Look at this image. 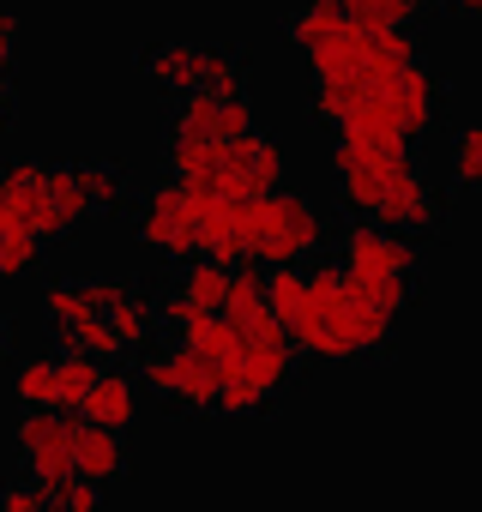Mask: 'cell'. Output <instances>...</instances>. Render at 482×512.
Wrapping results in <instances>:
<instances>
[{
    "mask_svg": "<svg viewBox=\"0 0 482 512\" xmlns=\"http://www.w3.org/2000/svg\"><path fill=\"white\" fill-rule=\"evenodd\" d=\"M163 169H169V181H181L193 193L248 199V193L278 187L290 163H284V145L254 127V133H235V139H181V133H169Z\"/></svg>",
    "mask_w": 482,
    "mask_h": 512,
    "instance_id": "cell-3",
    "label": "cell"
},
{
    "mask_svg": "<svg viewBox=\"0 0 482 512\" xmlns=\"http://www.w3.org/2000/svg\"><path fill=\"white\" fill-rule=\"evenodd\" d=\"M350 25H416L422 0H338Z\"/></svg>",
    "mask_w": 482,
    "mask_h": 512,
    "instance_id": "cell-25",
    "label": "cell"
},
{
    "mask_svg": "<svg viewBox=\"0 0 482 512\" xmlns=\"http://www.w3.org/2000/svg\"><path fill=\"white\" fill-rule=\"evenodd\" d=\"M338 266L344 272H398V278H416L422 272V241L416 235H398L386 223L350 217L344 235H338Z\"/></svg>",
    "mask_w": 482,
    "mask_h": 512,
    "instance_id": "cell-10",
    "label": "cell"
},
{
    "mask_svg": "<svg viewBox=\"0 0 482 512\" xmlns=\"http://www.w3.org/2000/svg\"><path fill=\"white\" fill-rule=\"evenodd\" d=\"M85 314H97L85 296H79V284H49L43 290V320L61 332V326H73V320H85Z\"/></svg>",
    "mask_w": 482,
    "mask_h": 512,
    "instance_id": "cell-28",
    "label": "cell"
},
{
    "mask_svg": "<svg viewBox=\"0 0 482 512\" xmlns=\"http://www.w3.org/2000/svg\"><path fill=\"white\" fill-rule=\"evenodd\" d=\"M13 115V73H0V121Z\"/></svg>",
    "mask_w": 482,
    "mask_h": 512,
    "instance_id": "cell-34",
    "label": "cell"
},
{
    "mask_svg": "<svg viewBox=\"0 0 482 512\" xmlns=\"http://www.w3.org/2000/svg\"><path fill=\"white\" fill-rule=\"evenodd\" d=\"M332 175H338V211L386 223L398 235H440L446 229V199L422 175V157L410 139H350L338 133L332 145Z\"/></svg>",
    "mask_w": 482,
    "mask_h": 512,
    "instance_id": "cell-1",
    "label": "cell"
},
{
    "mask_svg": "<svg viewBox=\"0 0 482 512\" xmlns=\"http://www.w3.org/2000/svg\"><path fill=\"white\" fill-rule=\"evenodd\" d=\"M13 223V211H7V163H0V229Z\"/></svg>",
    "mask_w": 482,
    "mask_h": 512,
    "instance_id": "cell-35",
    "label": "cell"
},
{
    "mask_svg": "<svg viewBox=\"0 0 482 512\" xmlns=\"http://www.w3.org/2000/svg\"><path fill=\"white\" fill-rule=\"evenodd\" d=\"M13 350V332H7V314H0V356H7Z\"/></svg>",
    "mask_w": 482,
    "mask_h": 512,
    "instance_id": "cell-36",
    "label": "cell"
},
{
    "mask_svg": "<svg viewBox=\"0 0 482 512\" xmlns=\"http://www.w3.org/2000/svg\"><path fill=\"white\" fill-rule=\"evenodd\" d=\"M223 284H229V266L205 260V253L181 260V278H175V290H181L193 308H223Z\"/></svg>",
    "mask_w": 482,
    "mask_h": 512,
    "instance_id": "cell-20",
    "label": "cell"
},
{
    "mask_svg": "<svg viewBox=\"0 0 482 512\" xmlns=\"http://www.w3.org/2000/svg\"><path fill=\"white\" fill-rule=\"evenodd\" d=\"M73 416H85V422H97V428L127 434V428H133V416H139V380H133L127 368L103 362V368H97V380L85 386V398H79V410H73Z\"/></svg>",
    "mask_w": 482,
    "mask_h": 512,
    "instance_id": "cell-12",
    "label": "cell"
},
{
    "mask_svg": "<svg viewBox=\"0 0 482 512\" xmlns=\"http://www.w3.org/2000/svg\"><path fill=\"white\" fill-rule=\"evenodd\" d=\"M350 19H344V7H338V0H302V7L290 13V43L308 55V49H320L326 37H338Z\"/></svg>",
    "mask_w": 482,
    "mask_h": 512,
    "instance_id": "cell-19",
    "label": "cell"
},
{
    "mask_svg": "<svg viewBox=\"0 0 482 512\" xmlns=\"http://www.w3.org/2000/svg\"><path fill=\"white\" fill-rule=\"evenodd\" d=\"M13 49H19V19L0 13V73H13Z\"/></svg>",
    "mask_w": 482,
    "mask_h": 512,
    "instance_id": "cell-32",
    "label": "cell"
},
{
    "mask_svg": "<svg viewBox=\"0 0 482 512\" xmlns=\"http://www.w3.org/2000/svg\"><path fill=\"white\" fill-rule=\"evenodd\" d=\"M139 241L157 253V260H193L199 253V193L181 187V181H157L145 199H139Z\"/></svg>",
    "mask_w": 482,
    "mask_h": 512,
    "instance_id": "cell-8",
    "label": "cell"
},
{
    "mask_svg": "<svg viewBox=\"0 0 482 512\" xmlns=\"http://www.w3.org/2000/svg\"><path fill=\"white\" fill-rule=\"evenodd\" d=\"M332 241V223H326V205L296 193V187H266V193H248L235 199V247L241 260L254 266H302Z\"/></svg>",
    "mask_w": 482,
    "mask_h": 512,
    "instance_id": "cell-4",
    "label": "cell"
},
{
    "mask_svg": "<svg viewBox=\"0 0 482 512\" xmlns=\"http://www.w3.org/2000/svg\"><path fill=\"white\" fill-rule=\"evenodd\" d=\"M7 211H13V223H25L43 247L61 241V235H73V229L91 217L73 163H7Z\"/></svg>",
    "mask_w": 482,
    "mask_h": 512,
    "instance_id": "cell-5",
    "label": "cell"
},
{
    "mask_svg": "<svg viewBox=\"0 0 482 512\" xmlns=\"http://www.w3.org/2000/svg\"><path fill=\"white\" fill-rule=\"evenodd\" d=\"M73 175H79V193H85V205L91 211H121L127 205V169L121 163H103V157H91V163H73Z\"/></svg>",
    "mask_w": 482,
    "mask_h": 512,
    "instance_id": "cell-17",
    "label": "cell"
},
{
    "mask_svg": "<svg viewBox=\"0 0 482 512\" xmlns=\"http://www.w3.org/2000/svg\"><path fill=\"white\" fill-rule=\"evenodd\" d=\"M49 506V488L31 476V482H7L0 488V512H43Z\"/></svg>",
    "mask_w": 482,
    "mask_h": 512,
    "instance_id": "cell-30",
    "label": "cell"
},
{
    "mask_svg": "<svg viewBox=\"0 0 482 512\" xmlns=\"http://www.w3.org/2000/svg\"><path fill=\"white\" fill-rule=\"evenodd\" d=\"M392 97H398V115H404V133L422 145L440 121H446V79L434 73V67H404V79L392 85Z\"/></svg>",
    "mask_w": 482,
    "mask_h": 512,
    "instance_id": "cell-14",
    "label": "cell"
},
{
    "mask_svg": "<svg viewBox=\"0 0 482 512\" xmlns=\"http://www.w3.org/2000/svg\"><path fill=\"white\" fill-rule=\"evenodd\" d=\"M97 356H85V350H61L55 356V410H79V398H85V386L97 380Z\"/></svg>",
    "mask_w": 482,
    "mask_h": 512,
    "instance_id": "cell-21",
    "label": "cell"
},
{
    "mask_svg": "<svg viewBox=\"0 0 482 512\" xmlns=\"http://www.w3.org/2000/svg\"><path fill=\"white\" fill-rule=\"evenodd\" d=\"M284 332H290V344H296L302 362H320V368H326V362H368V356H380V350L392 344L398 314L362 302V296L344 284L338 266L302 260V302H296V314L284 320Z\"/></svg>",
    "mask_w": 482,
    "mask_h": 512,
    "instance_id": "cell-2",
    "label": "cell"
},
{
    "mask_svg": "<svg viewBox=\"0 0 482 512\" xmlns=\"http://www.w3.org/2000/svg\"><path fill=\"white\" fill-rule=\"evenodd\" d=\"M13 452H19V470L37 476L43 488L73 476V410H25L19 416V434H13Z\"/></svg>",
    "mask_w": 482,
    "mask_h": 512,
    "instance_id": "cell-9",
    "label": "cell"
},
{
    "mask_svg": "<svg viewBox=\"0 0 482 512\" xmlns=\"http://www.w3.org/2000/svg\"><path fill=\"white\" fill-rule=\"evenodd\" d=\"M103 320H109V332H115L121 356H139V350L157 338V302H151L139 284H127V290L103 308Z\"/></svg>",
    "mask_w": 482,
    "mask_h": 512,
    "instance_id": "cell-15",
    "label": "cell"
},
{
    "mask_svg": "<svg viewBox=\"0 0 482 512\" xmlns=\"http://www.w3.org/2000/svg\"><path fill=\"white\" fill-rule=\"evenodd\" d=\"M49 506H67V512H97V506H103V488H97V482H85V476L73 470V476L49 482Z\"/></svg>",
    "mask_w": 482,
    "mask_h": 512,
    "instance_id": "cell-29",
    "label": "cell"
},
{
    "mask_svg": "<svg viewBox=\"0 0 482 512\" xmlns=\"http://www.w3.org/2000/svg\"><path fill=\"white\" fill-rule=\"evenodd\" d=\"M199 91H248V67L229 49H199Z\"/></svg>",
    "mask_w": 482,
    "mask_h": 512,
    "instance_id": "cell-26",
    "label": "cell"
},
{
    "mask_svg": "<svg viewBox=\"0 0 482 512\" xmlns=\"http://www.w3.org/2000/svg\"><path fill=\"white\" fill-rule=\"evenodd\" d=\"M13 398H19L25 410L55 404V356H31V362H19V368H13Z\"/></svg>",
    "mask_w": 482,
    "mask_h": 512,
    "instance_id": "cell-24",
    "label": "cell"
},
{
    "mask_svg": "<svg viewBox=\"0 0 482 512\" xmlns=\"http://www.w3.org/2000/svg\"><path fill=\"white\" fill-rule=\"evenodd\" d=\"M145 356V374H139V386H151L169 410H181V416H217V368L199 356V350H187L181 338L169 344V350H139Z\"/></svg>",
    "mask_w": 482,
    "mask_h": 512,
    "instance_id": "cell-7",
    "label": "cell"
},
{
    "mask_svg": "<svg viewBox=\"0 0 482 512\" xmlns=\"http://www.w3.org/2000/svg\"><path fill=\"white\" fill-rule=\"evenodd\" d=\"M422 7H440V13H464V19H476L482 0H422Z\"/></svg>",
    "mask_w": 482,
    "mask_h": 512,
    "instance_id": "cell-33",
    "label": "cell"
},
{
    "mask_svg": "<svg viewBox=\"0 0 482 512\" xmlns=\"http://www.w3.org/2000/svg\"><path fill=\"white\" fill-rule=\"evenodd\" d=\"M482 175V127H458L452 133V187H476Z\"/></svg>",
    "mask_w": 482,
    "mask_h": 512,
    "instance_id": "cell-27",
    "label": "cell"
},
{
    "mask_svg": "<svg viewBox=\"0 0 482 512\" xmlns=\"http://www.w3.org/2000/svg\"><path fill=\"white\" fill-rule=\"evenodd\" d=\"M121 290H127V278H91V284H79V296H85V302H91L97 314H103V308H109V302H115Z\"/></svg>",
    "mask_w": 482,
    "mask_h": 512,
    "instance_id": "cell-31",
    "label": "cell"
},
{
    "mask_svg": "<svg viewBox=\"0 0 482 512\" xmlns=\"http://www.w3.org/2000/svg\"><path fill=\"white\" fill-rule=\"evenodd\" d=\"M338 272H344V266H338ZM344 284H350L362 302L386 308V314H410V308H416V278H398V272H344Z\"/></svg>",
    "mask_w": 482,
    "mask_h": 512,
    "instance_id": "cell-18",
    "label": "cell"
},
{
    "mask_svg": "<svg viewBox=\"0 0 482 512\" xmlns=\"http://www.w3.org/2000/svg\"><path fill=\"white\" fill-rule=\"evenodd\" d=\"M73 470H79L85 482H97V488H115V482L133 476L121 434H115V428H97V422H85V416H73Z\"/></svg>",
    "mask_w": 482,
    "mask_h": 512,
    "instance_id": "cell-13",
    "label": "cell"
},
{
    "mask_svg": "<svg viewBox=\"0 0 482 512\" xmlns=\"http://www.w3.org/2000/svg\"><path fill=\"white\" fill-rule=\"evenodd\" d=\"M296 368H302V356H296V344H290L284 326L241 338L235 362L217 374V416H260L296 380Z\"/></svg>",
    "mask_w": 482,
    "mask_h": 512,
    "instance_id": "cell-6",
    "label": "cell"
},
{
    "mask_svg": "<svg viewBox=\"0 0 482 512\" xmlns=\"http://www.w3.org/2000/svg\"><path fill=\"white\" fill-rule=\"evenodd\" d=\"M145 79L157 91H169V97L199 91V49L193 43H157V49H145Z\"/></svg>",
    "mask_w": 482,
    "mask_h": 512,
    "instance_id": "cell-16",
    "label": "cell"
},
{
    "mask_svg": "<svg viewBox=\"0 0 482 512\" xmlns=\"http://www.w3.org/2000/svg\"><path fill=\"white\" fill-rule=\"evenodd\" d=\"M55 338H61V350H85V356H97V362H121V344H115V332H109L103 314H85V320L61 326Z\"/></svg>",
    "mask_w": 482,
    "mask_h": 512,
    "instance_id": "cell-22",
    "label": "cell"
},
{
    "mask_svg": "<svg viewBox=\"0 0 482 512\" xmlns=\"http://www.w3.org/2000/svg\"><path fill=\"white\" fill-rule=\"evenodd\" d=\"M260 115L248 103V91H181L169 133L181 139H235V133H254Z\"/></svg>",
    "mask_w": 482,
    "mask_h": 512,
    "instance_id": "cell-11",
    "label": "cell"
},
{
    "mask_svg": "<svg viewBox=\"0 0 482 512\" xmlns=\"http://www.w3.org/2000/svg\"><path fill=\"white\" fill-rule=\"evenodd\" d=\"M37 266H43V241L25 223H7L0 229V278H31Z\"/></svg>",
    "mask_w": 482,
    "mask_h": 512,
    "instance_id": "cell-23",
    "label": "cell"
}]
</instances>
